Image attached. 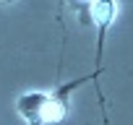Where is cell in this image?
<instances>
[{"label": "cell", "instance_id": "obj_3", "mask_svg": "<svg viewBox=\"0 0 133 125\" xmlns=\"http://www.w3.org/2000/svg\"><path fill=\"white\" fill-rule=\"evenodd\" d=\"M91 18L99 26H107L115 18V3H94L91 5Z\"/></svg>", "mask_w": 133, "mask_h": 125}, {"label": "cell", "instance_id": "obj_2", "mask_svg": "<svg viewBox=\"0 0 133 125\" xmlns=\"http://www.w3.org/2000/svg\"><path fill=\"white\" fill-rule=\"evenodd\" d=\"M65 117V104L60 102V99H47V104H44V109H42V122H57V120H63Z\"/></svg>", "mask_w": 133, "mask_h": 125}, {"label": "cell", "instance_id": "obj_1", "mask_svg": "<svg viewBox=\"0 0 133 125\" xmlns=\"http://www.w3.org/2000/svg\"><path fill=\"white\" fill-rule=\"evenodd\" d=\"M47 99H50V96L42 94V91H29V94L18 96L16 109H18V115H21L26 122H31V125H42V109H44Z\"/></svg>", "mask_w": 133, "mask_h": 125}]
</instances>
